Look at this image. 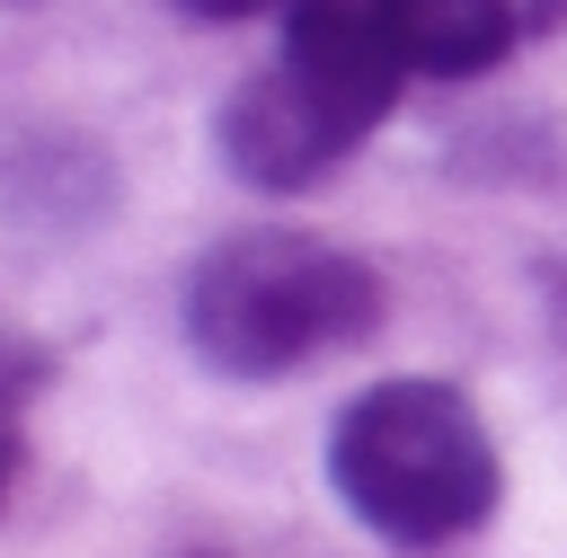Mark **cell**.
<instances>
[{"instance_id":"cell-1","label":"cell","mask_w":567,"mask_h":558,"mask_svg":"<svg viewBox=\"0 0 567 558\" xmlns=\"http://www.w3.org/2000/svg\"><path fill=\"white\" fill-rule=\"evenodd\" d=\"M399 44L381 35L372 0H292L284 18V53L266 71H248L221 106V159L248 186H310L328 177L390 106H399Z\"/></svg>"},{"instance_id":"cell-2","label":"cell","mask_w":567,"mask_h":558,"mask_svg":"<svg viewBox=\"0 0 567 558\" xmlns=\"http://www.w3.org/2000/svg\"><path fill=\"white\" fill-rule=\"evenodd\" d=\"M337 505L390 549H443L496 514V434L452 381H372L328 425Z\"/></svg>"},{"instance_id":"cell-3","label":"cell","mask_w":567,"mask_h":558,"mask_svg":"<svg viewBox=\"0 0 567 558\" xmlns=\"http://www.w3.org/2000/svg\"><path fill=\"white\" fill-rule=\"evenodd\" d=\"M372 319H381V275L301 230L221 239L186 283V345L221 381L301 372V363L372 337Z\"/></svg>"},{"instance_id":"cell-4","label":"cell","mask_w":567,"mask_h":558,"mask_svg":"<svg viewBox=\"0 0 567 558\" xmlns=\"http://www.w3.org/2000/svg\"><path fill=\"white\" fill-rule=\"evenodd\" d=\"M372 18L399 44V62L425 71V80H478L514 53L505 0H372Z\"/></svg>"},{"instance_id":"cell-5","label":"cell","mask_w":567,"mask_h":558,"mask_svg":"<svg viewBox=\"0 0 567 558\" xmlns=\"http://www.w3.org/2000/svg\"><path fill=\"white\" fill-rule=\"evenodd\" d=\"M177 9H195V18H248V9H266V0H177Z\"/></svg>"}]
</instances>
